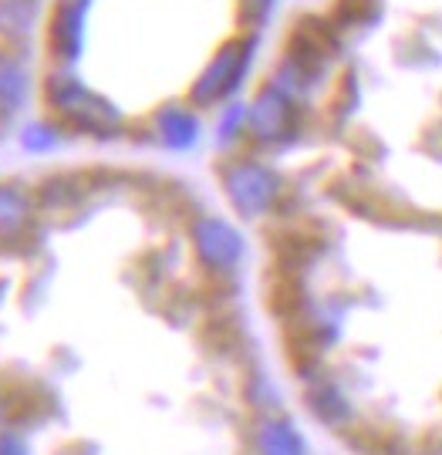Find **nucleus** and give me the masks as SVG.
<instances>
[{
  "label": "nucleus",
  "instance_id": "nucleus-4",
  "mask_svg": "<svg viewBox=\"0 0 442 455\" xmlns=\"http://www.w3.org/2000/svg\"><path fill=\"white\" fill-rule=\"evenodd\" d=\"M257 449L261 455H301V439L294 428H287L284 422H267L257 435Z\"/></svg>",
  "mask_w": 442,
  "mask_h": 455
},
{
  "label": "nucleus",
  "instance_id": "nucleus-1",
  "mask_svg": "<svg viewBox=\"0 0 442 455\" xmlns=\"http://www.w3.org/2000/svg\"><path fill=\"white\" fill-rule=\"evenodd\" d=\"M34 210L37 196L31 189H24L20 182L0 186V246L24 243V236L34 229Z\"/></svg>",
  "mask_w": 442,
  "mask_h": 455
},
{
  "label": "nucleus",
  "instance_id": "nucleus-5",
  "mask_svg": "<svg viewBox=\"0 0 442 455\" xmlns=\"http://www.w3.org/2000/svg\"><path fill=\"white\" fill-rule=\"evenodd\" d=\"M0 455H28V445L14 432H0Z\"/></svg>",
  "mask_w": 442,
  "mask_h": 455
},
{
  "label": "nucleus",
  "instance_id": "nucleus-2",
  "mask_svg": "<svg viewBox=\"0 0 442 455\" xmlns=\"http://www.w3.org/2000/svg\"><path fill=\"white\" fill-rule=\"evenodd\" d=\"M229 189H233V199L240 203V210L261 212L274 203L277 180H274L270 172L257 169V165H240V169L229 176Z\"/></svg>",
  "mask_w": 442,
  "mask_h": 455
},
{
  "label": "nucleus",
  "instance_id": "nucleus-3",
  "mask_svg": "<svg viewBox=\"0 0 442 455\" xmlns=\"http://www.w3.org/2000/svg\"><path fill=\"white\" fill-rule=\"evenodd\" d=\"M197 246L199 257L210 267H216V270H223V267H229L240 257V240L233 236V229L216 223V220H206V223L197 227Z\"/></svg>",
  "mask_w": 442,
  "mask_h": 455
}]
</instances>
